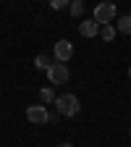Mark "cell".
<instances>
[{"instance_id": "obj_1", "label": "cell", "mask_w": 131, "mask_h": 147, "mask_svg": "<svg viewBox=\"0 0 131 147\" xmlns=\"http://www.w3.org/2000/svg\"><path fill=\"white\" fill-rule=\"evenodd\" d=\"M79 97L76 95H71V92H63V95H58L55 97V113L58 116H63V118H73L79 113Z\"/></svg>"}, {"instance_id": "obj_2", "label": "cell", "mask_w": 131, "mask_h": 147, "mask_svg": "<svg viewBox=\"0 0 131 147\" xmlns=\"http://www.w3.org/2000/svg\"><path fill=\"white\" fill-rule=\"evenodd\" d=\"M116 13H118V8H116V3H97L95 5V21L100 24V26H105V24H110L116 18Z\"/></svg>"}, {"instance_id": "obj_3", "label": "cell", "mask_w": 131, "mask_h": 147, "mask_svg": "<svg viewBox=\"0 0 131 147\" xmlns=\"http://www.w3.org/2000/svg\"><path fill=\"white\" fill-rule=\"evenodd\" d=\"M68 76H71V71H68V66H66V63H52V66L47 68V79H50V84H52V87L66 84V82H68Z\"/></svg>"}, {"instance_id": "obj_4", "label": "cell", "mask_w": 131, "mask_h": 147, "mask_svg": "<svg viewBox=\"0 0 131 147\" xmlns=\"http://www.w3.org/2000/svg\"><path fill=\"white\" fill-rule=\"evenodd\" d=\"M52 55H55V63H68L71 55H73V45L68 40H58L52 47Z\"/></svg>"}, {"instance_id": "obj_5", "label": "cell", "mask_w": 131, "mask_h": 147, "mask_svg": "<svg viewBox=\"0 0 131 147\" xmlns=\"http://www.w3.org/2000/svg\"><path fill=\"white\" fill-rule=\"evenodd\" d=\"M26 118H29V123L42 126V123H47L50 113H47V108H45V105H29V108H26Z\"/></svg>"}, {"instance_id": "obj_6", "label": "cell", "mask_w": 131, "mask_h": 147, "mask_svg": "<svg viewBox=\"0 0 131 147\" xmlns=\"http://www.w3.org/2000/svg\"><path fill=\"white\" fill-rule=\"evenodd\" d=\"M79 34L81 37H97L100 34V24L95 21V18H84V21L79 24Z\"/></svg>"}, {"instance_id": "obj_7", "label": "cell", "mask_w": 131, "mask_h": 147, "mask_svg": "<svg viewBox=\"0 0 131 147\" xmlns=\"http://www.w3.org/2000/svg\"><path fill=\"white\" fill-rule=\"evenodd\" d=\"M116 32H121V34H131V13H126V16H121V18H118Z\"/></svg>"}, {"instance_id": "obj_8", "label": "cell", "mask_w": 131, "mask_h": 147, "mask_svg": "<svg viewBox=\"0 0 131 147\" xmlns=\"http://www.w3.org/2000/svg\"><path fill=\"white\" fill-rule=\"evenodd\" d=\"M100 37H102L105 42H113V40H116V26H110V24L100 26Z\"/></svg>"}, {"instance_id": "obj_9", "label": "cell", "mask_w": 131, "mask_h": 147, "mask_svg": "<svg viewBox=\"0 0 131 147\" xmlns=\"http://www.w3.org/2000/svg\"><path fill=\"white\" fill-rule=\"evenodd\" d=\"M55 97H58V95H55V89H52V87L40 89V100H42V105H45V102H55Z\"/></svg>"}, {"instance_id": "obj_10", "label": "cell", "mask_w": 131, "mask_h": 147, "mask_svg": "<svg viewBox=\"0 0 131 147\" xmlns=\"http://www.w3.org/2000/svg\"><path fill=\"white\" fill-rule=\"evenodd\" d=\"M34 66L40 68V71H47V68H50L52 63H50V58H47L45 53H40V55H37V58H34Z\"/></svg>"}, {"instance_id": "obj_11", "label": "cell", "mask_w": 131, "mask_h": 147, "mask_svg": "<svg viewBox=\"0 0 131 147\" xmlns=\"http://www.w3.org/2000/svg\"><path fill=\"white\" fill-rule=\"evenodd\" d=\"M68 11H71V16H81L84 13V3H81V0H71V5H68Z\"/></svg>"}, {"instance_id": "obj_12", "label": "cell", "mask_w": 131, "mask_h": 147, "mask_svg": "<svg viewBox=\"0 0 131 147\" xmlns=\"http://www.w3.org/2000/svg\"><path fill=\"white\" fill-rule=\"evenodd\" d=\"M71 3H68V0H52V3H50V8L52 11H66Z\"/></svg>"}, {"instance_id": "obj_13", "label": "cell", "mask_w": 131, "mask_h": 147, "mask_svg": "<svg viewBox=\"0 0 131 147\" xmlns=\"http://www.w3.org/2000/svg\"><path fill=\"white\" fill-rule=\"evenodd\" d=\"M47 121H50V123H58V121H60V116H58V113H50V118H47Z\"/></svg>"}, {"instance_id": "obj_14", "label": "cell", "mask_w": 131, "mask_h": 147, "mask_svg": "<svg viewBox=\"0 0 131 147\" xmlns=\"http://www.w3.org/2000/svg\"><path fill=\"white\" fill-rule=\"evenodd\" d=\"M58 147H73V144H71V142H63V144H58Z\"/></svg>"}, {"instance_id": "obj_15", "label": "cell", "mask_w": 131, "mask_h": 147, "mask_svg": "<svg viewBox=\"0 0 131 147\" xmlns=\"http://www.w3.org/2000/svg\"><path fill=\"white\" fill-rule=\"evenodd\" d=\"M128 79H131V66H128Z\"/></svg>"}]
</instances>
